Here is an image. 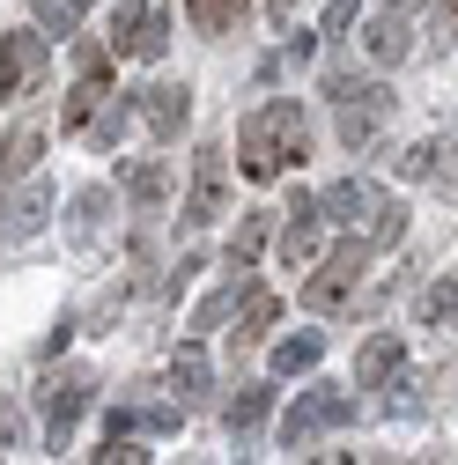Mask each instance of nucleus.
I'll use <instances>...</instances> for the list:
<instances>
[{"label":"nucleus","mask_w":458,"mask_h":465,"mask_svg":"<svg viewBox=\"0 0 458 465\" xmlns=\"http://www.w3.org/2000/svg\"><path fill=\"white\" fill-rule=\"evenodd\" d=\"M304 148H311V126H304V104H296V96L259 104L252 119L237 126V163H244L252 185H266V178H281L289 163H304Z\"/></svg>","instance_id":"f257e3e1"},{"label":"nucleus","mask_w":458,"mask_h":465,"mask_svg":"<svg viewBox=\"0 0 458 465\" xmlns=\"http://www.w3.org/2000/svg\"><path fill=\"white\" fill-rule=\"evenodd\" d=\"M111 52L119 60H163L170 52V15L155 0H119L111 8Z\"/></svg>","instance_id":"f03ea898"},{"label":"nucleus","mask_w":458,"mask_h":465,"mask_svg":"<svg viewBox=\"0 0 458 465\" xmlns=\"http://www.w3.org/2000/svg\"><path fill=\"white\" fill-rule=\"evenodd\" d=\"M355 421V399L348 391H304L296 406H289V421H281V443H289V450H311L318 436H333V429H348Z\"/></svg>","instance_id":"7ed1b4c3"},{"label":"nucleus","mask_w":458,"mask_h":465,"mask_svg":"<svg viewBox=\"0 0 458 465\" xmlns=\"http://www.w3.org/2000/svg\"><path fill=\"white\" fill-rule=\"evenodd\" d=\"M363 273H370V244H363V237H348V244H340V252L311 273L304 303H311V311H348V303H355V288H363Z\"/></svg>","instance_id":"20e7f679"},{"label":"nucleus","mask_w":458,"mask_h":465,"mask_svg":"<svg viewBox=\"0 0 458 465\" xmlns=\"http://www.w3.org/2000/svg\"><path fill=\"white\" fill-rule=\"evenodd\" d=\"M45 67H52L45 30H8V37H0V104L30 96V89L45 82Z\"/></svg>","instance_id":"39448f33"},{"label":"nucleus","mask_w":458,"mask_h":465,"mask_svg":"<svg viewBox=\"0 0 458 465\" xmlns=\"http://www.w3.org/2000/svg\"><path fill=\"white\" fill-rule=\"evenodd\" d=\"M333 96H340V141H348V148H370V134L384 126V111H392V89H384V82L333 74Z\"/></svg>","instance_id":"423d86ee"},{"label":"nucleus","mask_w":458,"mask_h":465,"mask_svg":"<svg viewBox=\"0 0 458 465\" xmlns=\"http://www.w3.org/2000/svg\"><path fill=\"white\" fill-rule=\"evenodd\" d=\"M89 399H96V377H89V370H60V377H45V429H52V443H67V436H75V421L89 414Z\"/></svg>","instance_id":"0eeeda50"},{"label":"nucleus","mask_w":458,"mask_h":465,"mask_svg":"<svg viewBox=\"0 0 458 465\" xmlns=\"http://www.w3.org/2000/svg\"><path fill=\"white\" fill-rule=\"evenodd\" d=\"M134 111H141V126L155 134V141H178L185 134V119H193V89L178 82H155V89H134Z\"/></svg>","instance_id":"6e6552de"},{"label":"nucleus","mask_w":458,"mask_h":465,"mask_svg":"<svg viewBox=\"0 0 458 465\" xmlns=\"http://www.w3.org/2000/svg\"><path fill=\"white\" fill-rule=\"evenodd\" d=\"M384 207H392V200H384L370 178H340L333 193H318V214H325V222H348V229H370Z\"/></svg>","instance_id":"1a4fd4ad"},{"label":"nucleus","mask_w":458,"mask_h":465,"mask_svg":"<svg viewBox=\"0 0 458 465\" xmlns=\"http://www.w3.org/2000/svg\"><path fill=\"white\" fill-rule=\"evenodd\" d=\"M222 193H229V163H222V148L207 141V148L193 155V200H185V222L207 229V222L222 214Z\"/></svg>","instance_id":"9d476101"},{"label":"nucleus","mask_w":458,"mask_h":465,"mask_svg":"<svg viewBox=\"0 0 458 465\" xmlns=\"http://www.w3.org/2000/svg\"><path fill=\"white\" fill-rule=\"evenodd\" d=\"M45 214H52V185H15L0 200V237H37Z\"/></svg>","instance_id":"9b49d317"},{"label":"nucleus","mask_w":458,"mask_h":465,"mask_svg":"<svg viewBox=\"0 0 458 465\" xmlns=\"http://www.w3.org/2000/svg\"><path fill=\"white\" fill-rule=\"evenodd\" d=\"M318 200H296L289 207V222H281V266H311L318 259Z\"/></svg>","instance_id":"f8f14e48"},{"label":"nucleus","mask_w":458,"mask_h":465,"mask_svg":"<svg viewBox=\"0 0 458 465\" xmlns=\"http://www.w3.org/2000/svg\"><path fill=\"white\" fill-rule=\"evenodd\" d=\"M399 362H407V340L399 332H377L363 355H355V391H377V384H392L399 377Z\"/></svg>","instance_id":"ddd939ff"},{"label":"nucleus","mask_w":458,"mask_h":465,"mask_svg":"<svg viewBox=\"0 0 458 465\" xmlns=\"http://www.w3.org/2000/svg\"><path fill=\"white\" fill-rule=\"evenodd\" d=\"M104 222H111V193L104 185H82L75 207H67V237L89 252V244H104Z\"/></svg>","instance_id":"4468645a"},{"label":"nucleus","mask_w":458,"mask_h":465,"mask_svg":"<svg viewBox=\"0 0 458 465\" xmlns=\"http://www.w3.org/2000/svg\"><path fill=\"white\" fill-rule=\"evenodd\" d=\"M414 325H422V332H451V325H458V273H436V281L422 288Z\"/></svg>","instance_id":"2eb2a0df"},{"label":"nucleus","mask_w":458,"mask_h":465,"mask_svg":"<svg viewBox=\"0 0 458 465\" xmlns=\"http://www.w3.org/2000/svg\"><path fill=\"white\" fill-rule=\"evenodd\" d=\"M363 52H370L377 67H399V60L414 52V30H407V15H377V23L363 30Z\"/></svg>","instance_id":"dca6fc26"},{"label":"nucleus","mask_w":458,"mask_h":465,"mask_svg":"<svg viewBox=\"0 0 458 465\" xmlns=\"http://www.w3.org/2000/svg\"><path fill=\"white\" fill-rule=\"evenodd\" d=\"M178 429V406H111V436H170Z\"/></svg>","instance_id":"f3484780"},{"label":"nucleus","mask_w":458,"mask_h":465,"mask_svg":"<svg viewBox=\"0 0 458 465\" xmlns=\"http://www.w3.org/2000/svg\"><path fill=\"white\" fill-rule=\"evenodd\" d=\"M45 155V126H15L8 141H0V178H30Z\"/></svg>","instance_id":"a211bd4d"},{"label":"nucleus","mask_w":458,"mask_h":465,"mask_svg":"<svg viewBox=\"0 0 458 465\" xmlns=\"http://www.w3.org/2000/svg\"><path fill=\"white\" fill-rule=\"evenodd\" d=\"M126 193H134V207H163V200H170V163H163V155L134 163V170H126Z\"/></svg>","instance_id":"6ab92c4d"},{"label":"nucleus","mask_w":458,"mask_h":465,"mask_svg":"<svg viewBox=\"0 0 458 465\" xmlns=\"http://www.w3.org/2000/svg\"><path fill=\"white\" fill-rule=\"evenodd\" d=\"M185 23L207 30V37H229V30L244 23V0H185Z\"/></svg>","instance_id":"aec40b11"},{"label":"nucleus","mask_w":458,"mask_h":465,"mask_svg":"<svg viewBox=\"0 0 458 465\" xmlns=\"http://www.w3.org/2000/svg\"><path fill=\"white\" fill-rule=\"evenodd\" d=\"M266 406H274V391H266V384H237V399H229V414H222V421H229V436H252V429L266 421Z\"/></svg>","instance_id":"412c9836"},{"label":"nucleus","mask_w":458,"mask_h":465,"mask_svg":"<svg viewBox=\"0 0 458 465\" xmlns=\"http://www.w3.org/2000/svg\"><path fill=\"white\" fill-rule=\"evenodd\" d=\"M170 391H178V406H193L207 391V355L200 347H178V355H170Z\"/></svg>","instance_id":"4be33fe9"},{"label":"nucleus","mask_w":458,"mask_h":465,"mask_svg":"<svg viewBox=\"0 0 458 465\" xmlns=\"http://www.w3.org/2000/svg\"><path fill=\"white\" fill-rule=\"evenodd\" d=\"M237 296H244V266H229V281H222L214 296H207V303L193 311V332H214V325H222L229 311H237Z\"/></svg>","instance_id":"5701e85b"},{"label":"nucleus","mask_w":458,"mask_h":465,"mask_svg":"<svg viewBox=\"0 0 458 465\" xmlns=\"http://www.w3.org/2000/svg\"><path fill=\"white\" fill-rule=\"evenodd\" d=\"M318 355H325V340H318V332H296V340H281V347H274V377H304Z\"/></svg>","instance_id":"b1692460"},{"label":"nucleus","mask_w":458,"mask_h":465,"mask_svg":"<svg viewBox=\"0 0 458 465\" xmlns=\"http://www.w3.org/2000/svg\"><path fill=\"white\" fill-rule=\"evenodd\" d=\"M30 8H37V30H45V37H75V30H82V8H75V0H30Z\"/></svg>","instance_id":"393cba45"},{"label":"nucleus","mask_w":458,"mask_h":465,"mask_svg":"<svg viewBox=\"0 0 458 465\" xmlns=\"http://www.w3.org/2000/svg\"><path fill=\"white\" fill-rule=\"evenodd\" d=\"M281 318V296H244V318H237V340H259L266 325Z\"/></svg>","instance_id":"a878e982"},{"label":"nucleus","mask_w":458,"mask_h":465,"mask_svg":"<svg viewBox=\"0 0 458 465\" xmlns=\"http://www.w3.org/2000/svg\"><path fill=\"white\" fill-rule=\"evenodd\" d=\"M266 229H274L266 214H244V229H237V244H229V266H252V259H259V244H266Z\"/></svg>","instance_id":"bb28decb"},{"label":"nucleus","mask_w":458,"mask_h":465,"mask_svg":"<svg viewBox=\"0 0 458 465\" xmlns=\"http://www.w3.org/2000/svg\"><path fill=\"white\" fill-rule=\"evenodd\" d=\"M96 465H148V450H141L134 436H104V450H96Z\"/></svg>","instance_id":"cd10ccee"},{"label":"nucleus","mask_w":458,"mask_h":465,"mask_svg":"<svg viewBox=\"0 0 458 465\" xmlns=\"http://www.w3.org/2000/svg\"><path fill=\"white\" fill-rule=\"evenodd\" d=\"M348 23H355V0H333V8H325V37H340Z\"/></svg>","instance_id":"c85d7f7f"},{"label":"nucleus","mask_w":458,"mask_h":465,"mask_svg":"<svg viewBox=\"0 0 458 465\" xmlns=\"http://www.w3.org/2000/svg\"><path fill=\"white\" fill-rule=\"evenodd\" d=\"M23 436V414H0V443H15Z\"/></svg>","instance_id":"c756f323"},{"label":"nucleus","mask_w":458,"mask_h":465,"mask_svg":"<svg viewBox=\"0 0 458 465\" xmlns=\"http://www.w3.org/2000/svg\"><path fill=\"white\" fill-rule=\"evenodd\" d=\"M266 8H274V15H289V8H296V0H266Z\"/></svg>","instance_id":"7c9ffc66"},{"label":"nucleus","mask_w":458,"mask_h":465,"mask_svg":"<svg viewBox=\"0 0 458 465\" xmlns=\"http://www.w3.org/2000/svg\"><path fill=\"white\" fill-rule=\"evenodd\" d=\"M75 8H89V0H75Z\"/></svg>","instance_id":"2f4dec72"},{"label":"nucleus","mask_w":458,"mask_h":465,"mask_svg":"<svg viewBox=\"0 0 458 465\" xmlns=\"http://www.w3.org/2000/svg\"><path fill=\"white\" fill-rule=\"evenodd\" d=\"M451 15H458V0H451Z\"/></svg>","instance_id":"473e14b6"},{"label":"nucleus","mask_w":458,"mask_h":465,"mask_svg":"<svg viewBox=\"0 0 458 465\" xmlns=\"http://www.w3.org/2000/svg\"><path fill=\"white\" fill-rule=\"evenodd\" d=\"M392 8H399V0H392Z\"/></svg>","instance_id":"72a5a7b5"}]
</instances>
